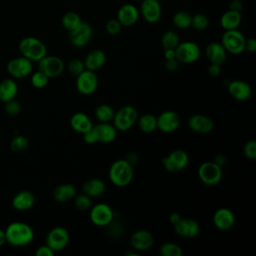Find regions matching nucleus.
I'll use <instances>...</instances> for the list:
<instances>
[{
    "label": "nucleus",
    "instance_id": "nucleus-34",
    "mask_svg": "<svg viewBox=\"0 0 256 256\" xmlns=\"http://www.w3.org/2000/svg\"><path fill=\"white\" fill-rule=\"evenodd\" d=\"M82 22V19L80 15L74 11H68L66 12L62 18H61V24L64 29H66L68 32L75 29L80 23Z\"/></svg>",
    "mask_w": 256,
    "mask_h": 256
},
{
    "label": "nucleus",
    "instance_id": "nucleus-24",
    "mask_svg": "<svg viewBox=\"0 0 256 256\" xmlns=\"http://www.w3.org/2000/svg\"><path fill=\"white\" fill-rule=\"evenodd\" d=\"M206 58L210 63L222 65L226 61L227 52L220 42H211L205 48Z\"/></svg>",
    "mask_w": 256,
    "mask_h": 256
},
{
    "label": "nucleus",
    "instance_id": "nucleus-15",
    "mask_svg": "<svg viewBox=\"0 0 256 256\" xmlns=\"http://www.w3.org/2000/svg\"><path fill=\"white\" fill-rule=\"evenodd\" d=\"M33 69L32 61L24 56L11 59L7 63V70L15 78H24L28 76Z\"/></svg>",
    "mask_w": 256,
    "mask_h": 256
},
{
    "label": "nucleus",
    "instance_id": "nucleus-12",
    "mask_svg": "<svg viewBox=\"0 0 256 256\" xmlns=\"http://www.w3.org/2000/svg\"><path fill=\"white\" fill-rule=\"evenodd\" d=\"M70 235L67 229L61 226L52 228L46 237V245H48L54 252H58L66 248L69 243Z\"/></svg>",
    "mask_w": 256,
    "mask_h": 256
},
{
    "label": "nucleus",
    "instance_id": "nucleus-19",
    "mask_svg": "<svg viewBox=\"0 0 256 256\" xmlns=\"http://www.w3.org/2000/svg\"><path fill=\"white\" fill-rule=\"evenodd\" d=\"M187 124L190 130L201 134H207L214 129V121L203 114H194L190 116Z\"/></svg>",
    "mask_w": 256,
    "mask_h": 256
},
{
    "label": "nucleus",
    "instance_id": "nucleus-1",
    "mask_svg": "<svg viewBox=\"0 0 256 256\" xmlns=\"http://www.w3.org/2000/svg\"><path fill=\"white\" fill-rule=\"evenodd\" d=\"M6 241L13 246H25L32 242L34 238L33 229L24 222H12L6 230Z\"/></svg>",
    "mask_w": 256,
    "mask_h": 256
},
{
    "label": "nucleus",
    "instance_id": "nucleus-27",
    "mask_svg": "<svg viewBox=\"0 0 256 256\" xmlns=\"http://www.w3.org/2000/svg\"><path fill=\"white\" fill-rule=\"evenodd\" d=\"M35 203V196L31 191L28 190H23L18 192L13 200H12V205L16 210L19 211H26L30 209Z\"/></svg>",
    "mask_w": 256,
    "mask_h": 256
},
{
    "label": "nucleus",
    "instance_id": "nucleus-41",
    "mask_svg": "<svg viewBox=\"0 0 256 256\" xmlns=\"http://www.w3.org/2000/svg\"><path fill=\"white\" fill-rule=\"evenodd\" d=\"M67 68H68V72L74 76H78L81 72H83L86 69L84 65V61L77 58L70 60Z\"/></svg>",
    "mask_w": 256,
    "mask_h": 256
},
{
    "label": "nucleus",
    "instance_id": "nucleus-2",
    "mask_svg": "<svg viewBox=\"0 0 256 256\" xmlns=\"http://www.w3.org/2000/svg\"><path fill=\"white\" fill-rule=\"evenodd\" d=\"M109 179L117 187H126L133 179L134 170L126 159L115 160L109 168Z\"/></svg>",
    "mask_w": 256,
    "mask_h": 256
},
{
    "label": "nucleus",
    "instance_id": "nucleus-8",
    "mask_svg": "<svg viewBox=\"0 0 256 256\" xmlns=\"http://www.w3.org/2000/svg\"><path fill=\"white\" fill-rule=\"evenodd\" d=\"M176 59L183 64H191L196 62L200 57L199 46L192 41L179 42L175 48Z\"/></svg>",
    "mask_w": 256,
    "mask_h": 256
},
{
    "label": "nucleus",
    "instance_id": "nucleus-40",
    "mask_svg": "<svg viewBox=\"0 0 256 256\" xmlns=\"http://www.w3.org/2000/svg\"><path fill=\"white\" fill-rule=\"evenodd\" d=\"M75 201H74V204H75V207L77 210L79 211H87L90 209L91 207V198L82 193L78 196H75Z\"/></svg>",
    "mask_w": 256,
    "mask_h": 256
},
{
    "label": "nucleus",
    "instance_id": "nucleus-47",
    "mask_svg": "<svg viewBox=\"0 0 256 256\" xmlns=\"http://www.w3.org/2000/svg\"><path fill=\"white\" fill-rule=\"evenodd\" d=\"M179 66H180V62L176 58L165 60V68L169 72H175L176 70H178Z\"/></svg>",
    "mask_w": 256,
    "mask_h": 256
},
{
    "label": "nucleus",
    "instance_id": "nucleus-28",
    "mask_svg": "<svg viewBox=\"0 0 256 256\" xmlns=\"http://www.w3.org/2000/svg\"><path fill=\"white\" fill-rule=\"evenodd\" d=\"M242 21L241 12L228 9L220 17V25L224 30L237 29Z\"/></svg>",
    "mask_w": 256,
    "mask_h": 256
},
{
    "label": "nucleus",
    "instance_id": "nucleus-55",
    "mask_svg": "<svg viewBox=\"0 0 256 256\" xmlns=\"http://www.w3.org/2000/svg\"><path fill=\"white\" fill-rule=\"evenodd\" d=\"M181 218H182V217H181V215H180L179 213L173 212V213H171L170 216H169V221H170V223H171L172 225H175L177 222L180 221Z\"/></svg>",
    "mask_w": 256,
    "mask_h": 256
},
{
    "label": "nucleus",
    "instance_id": "nucleus-44",
    "mask_svg": "<svg viewBox=\"0 0 256 256\" xmlns=\"http://www.w3.org/2000/svg\"><path fill=\"white\" fill-rule=\"evenodd\" d=\"M243 153L246 158L250 160L256 159V141L249 140L243 147Z\"/></svg>",
    "mask_w": 256,
    "mask_h": 256
},
{
    "label": "nucleus",
    "instance_id": "nucleus-23",
    "mask_svg": "<svg viewBox=\"0 0 256 256\" xmlns=\"http://www.w3.org/2000/svg\"><path fill=\"white\" fill-rule=\"evenodd\" d=\"M229 94L238 101H245L250 98L252 89L251 86L243 80H230L227 85Z\"/></svg>",
    "mask_w": 256,
    "mask_h": 256
},
{
    "label": "nucleus",
    "instance_id": "nucleus-30",
    "mask_svg": "<svg viewBox=\"0 0 256 256\" xmlns=\"http://www.w3.org/2000/svg\"><path fill=\"white\" fill-rule=\"evenodd\" d=\"M105 190H106L105 183L101 179H98V178L89 179L82 186L83 193L88 195L90 198L99 197V196L103 195Z\"/></svg>",
    "mask_w": 256,
    "mask_h": 256
},
{
    "label": "nucleus",
    "instance_id": "nucleus-43",
    "mask_svg": "<svg viewBox=\"0 0 256 256\" xmlns=\"http://www.w3.org/2000/svg\"><path fill=\"white\" fill-rule=\"evenodd\" d=\"M122 25L116 18L109 19L105 24V30L109 35H118L122 30Z\"/></svg>",
    "mask_w": 256,
    "mask_h": 256
},
{
    "label": "nucleus",
    "instance_id": "nucleus-26",
    "mask_svg": "<svg viewBox=\"0 0 256 256\" xmlns=\"http://www.w3.org/2000/svg\"><path fill=\"white\" fill-rule=\"evenodd\" d=\"M71 128L81 134L89 131L93 127V123L87 114L83 112H76L70 118Z\"/></svg>",
    "mask_w": 256,
    "mask_h": 256
},
{
    "label": "nucleus",
    "instance_id": "nucleus-31",
    "mask_svg": "<svg viewBox=\"0 0 256 256\" xmlns=\"http://www.w3.org/2000/svg\"><path fill=\"white\" fill-rule=\"evenodd\" d=\"M18 92L17 83L12 79H4L0 82V101L3 103L15 98Z\"/></svg>",
    "mask_w": 256,
    "mask_h": 256
},
{
    "label": "nucleus",
    "instance_id": "nucleus-36",
    "mask_svg": "<svg viewBox=\"0 0 256 256\" xmlns=\"http://www.w3.org/2000/svg\"><path fill=\"white\" fill-rule=\"evenodd\" d=\"M179 42L178 34L172 30L164 32L161 37V44L164 49H175Z\"/></svg>",
    "mask_w": 256,
    "mask_h": 256
},
{
    "label": "nucleus",
    "instance_id": "nucleus-7",
    "mask_svg": "<svg viewBox=\"0 0 256 256\" xmlns=\"http://www.w3.org/2000/svg\"><path fill=\"white\" fill-rule=\"evenodd\" d=\"M189 163V156L182 149H175L162 158V164L166 171L175 173L183 170Z\"/></svg>",
    "mask_w": 256,
    "mask_h": 256
},
{
    "label": "nucleus",
    "instance_id": "nucleus-48",
    "mask_svg": "<svg viewBox=\"0 0 256 256\" xmlns=\"http://www.w3.org/2000/svg\"><path fill=\"white\" fill-rule=\"evenodd\" d=\"M208 74L212 77H217L220 75L221 73V65H218V64H213L211 63L208 67V70H207Z\"/></svg>",
    "mask_w": 256,
    "mask_h": 256
},
{
    "label": "nucleus",
    "instance_id": "nucleus-20",
    "mask_svg": "<svg viewBox=\"0 0 256 256\" xmlns=\"http://www.w3.org/2000/svg\"><path fill=\"white\" fill-rule=\"evenodd\" d=\"M174 226V231L177 235L183 238H194L200 232L199 223L190 218H181Z\"/></svg>",
    "mask_w": 256,
    "mask_h": 256
},
{
    "label": "nucleus",
    "instance_id": "nucleus-25",
    "mask_svg": "<svg viewBox=\"0 0 256 256\" xmlns=\"http://www.w3.org/2000/svg\"><path fill=\"white\" fill-rule=\"evenodd\" d=\"M84 61L85 68L87 70L96 71L104 66L106 62V54L101 49H93L86 55Z\"/></svg>",
    "mask_w": 256,
    "mask_h": 256
},
{
    "label": "nucleus",
    "instance_id": "nucleus-4",
    "mask_svg": "<svg viewBox=\"0 0 256 256\" xmlns=\"http://www.w3.org/2000/svg\"><path fill=\"white\" fill-rule=\"evenodd\" d=\"M138 112L136 108L131 105L122 106L117 112H115L112 119L113 125L117 131H128L137 122Z\"/></svg>",
    "mask_w": 256,
    "mask_h": 256
},
{
    "label": "nucleus",
    "instance_id": "nucleus-29",
    "mask_svg": "<svg viewBox=\"0 0 256 256\" xmlns=\"http://www.w3.org/2000/svg\"><path fill=\"white\" fill-rule=\"evenodd\" d=\"M76 188L74 185L70 183L60 184L56 186L52 192L54 200L60 203H64L67 201H70L76 196Z\"/></svg>",
    "mask_w": 256,
    "mask_h": 256
},
{
    "label": "nucleus",
    "instance_id": "nucleus-38",
    "mask_svg": "<svg viewBox=\"0 0 256 256\" xmlns=\"http://www.w3.org/2000/svg\"><path fill=\"white\" fill-rule=\"evenodd\" d=\"M191 26L197 31H203L209 26V19L203 13H196L192 16Z\"/></svg>",
    "mask_w": 256,
    "mask_h": 256
},
{
    "label": "nucleus",
    "instance_id": "nucleus-22",
    "mask_svg": "<svg viewBox=\"0 0 256 256\" xmlns=\"http://www.w3.org/2000/svg\"><path fill=\"white\" fill-rule=\"evenodd\" d=\"M92 130L95 134L96 141L100 143H110L117 136V130L110 122H99L97 125H93Z\"/></svg>",
    "mask_w": 256,
    "mask_h": 256
},
{
    "label": "nucleus",
    "instance_id": "nucleus-51",
    "mask_svg": "<svg viewBox=\"0 0 256 256\" xmlns=\"http://www.w3.org/2000/svg\"><path fill=\"white\" fill-rule=\"evenodd\" d=\"M229 9L241 12L243 9V2L241 0H231L229 3Z\"/></svg>",
    "mask_w": 256,
    "mask_h": 256
},
{
    "label": "nucleus",
    "instance_id": "nucleus-6",
    "mask_svg": "<svg viewBox=\"0 0 256 256\" xmlns=\"http://www.w3.org/2000/svg\"><path fill=\"white\" fill-rule=\"evenodd\" d=\"M199 179L208 186L217 185L222 179V167L213 161L203 162L197 171Z\"/></svg>",
    "mask_w": 256,
    "mask_h": 256
},
{
    "label": "nucleus",
    "instance_id": "nucleus-52",
    "mask_svg": "<svg viewBox=\"0 0 256 256\" xmlns=\"http://www.w3.org/2000/svg\"><path fill=\"white\" fill-rule=\"evenodd\" d=\"M125 159H126L131 165H134V164L138 163V161H139V155H138L136 152L131 151V152H129V153L127 154V156H126Z\"/></svg>",
    "mask_w": 256,
    "mask_h": 256
},
{
    "label": "nucleus",
    "instance_id": "nucleus-21",
    "mask_svg": "<svg viewBox=\"0 0 256 256\" xmlns=\"http://www.w3.org/2000/svg\"><path fill=\"white\" fill-rule=\"evenodd\" d=\"M213 224L214 226L222 231L231 229L235 224V215L228 208H219L213 214Z\"/></svg>",
    "mask_w": 256,
    "mask_h": 256
},
{
    "label": "nucleus",
    "instance_id": "nucleus-10",
    "mask_svg": "<svg viewBox=\"0 0 256 256\" xmlns=\"http://www.w3.org/2000/svg\"><path fill=\"white\" fill-rule=\"evenodd\" d=\"M38 68L48 78H54L61 75L64 71V62L58 56L45 55L38 61Z\"/></svg>",
    "mask_w": 256,
    "mask_h": 256
},
{
    "label": "nucleus",
    "instance_id": "nucleus-32",
    "mask_svg": "<svg viewBox=\"0 0 256 256\" xmlns=\"http://www.w3.org/2000/svg\"><path fill=\"white\" fill-rule=\"evenodd\" d=\"M139 129L144 133H151L157 129V117L147 113L137 119Z\"/></svg>",
    "mask_w": 256,
    "mask_h": 256
},
{
    "label": "nucleus",
    "instance_id": "nucleus-39",
    "mask_svg": "<svg viewBox=\"0 0 256 256\" xmlns=\"http://www.w3.org/2000/svg\"><path fill=\"white\" fill-rule=\"evenodd\" d=\"M29 146L28 139L23 135L15 136L10 142V148L14 152H22Z\"/></svg>",
    "mask_w": 256,
    "mask_h": 256
},
{
    "label": "nucleus",
    "instance_id": "nucleus-11",
    "mask_svg": "<svg viewBox=\"0 0 256 256\" xmlns=\"http://www.w3.org/2000/svg\"><path fill=\"white\" fill-rule=\"evenodd\" d=\"M76 89L83 95H91L98 88V77L94 71L85 69L76 76Z\"/></svg>",
    "mask_w": 256,
    "mask_h": 256
},
{
    "label": "nucleus",
    "instance_id": "nucleus-54",
    "mask_svg": "<svg viewBox=\"0 0 256 256\" xmlns=\"http://www.w3.org/2000/svg\"><path fill=\"white\" fill-rule=\"evenodd\" d=\"M164 58L165 60L176 58L175 49H164Z\"/></svg>",
    "mask_w": 256,
    "mask_h": 256
},
{
    "label": "nucleus",
    "instance_id": "nucleus-3",
    "mask_svg": "<svg viewBox=\"0 0 256 256\" xmlns=\"http://www.w3.org/2000/svg\"><path fill=\"white\" fill-rule=\"evenodd\" d=\"M19 51L22 56L31 61H39L47 55L45 44L40 39L33 36H27L20 40Z\"/></svg>",
    "mask_w": 256,
    "mask_h": 256
},
{
    "label": "nucleus",
    "instance_id": "nucleus-18",
    "mask_svg": "<svg viewBox=\"0 0 256 256\" xmlns=\"http://www.w3.org/2000/svg\"><path fill=\"white\" fill-rule=\"evenodd\" d=\"M140 16L139 9L133 4H123L117 11L116 19L120 22L123 27H129L138 21Z\"/></svg>",
    "mask_w": 256,
    "mask_h": 256
},
{
    "label": "nucleus",
    "instance_id": "nucleus-13",
    "mask_svg": "<svg viewBox=\"0 0 256 256\" xmlns=\"http://www.w3.org/2000/svg\"><path fill=\"white\" fill-rule=\"evenodd\" d=\"M93 34L92 26L87 22H81L75 29L69 32V41L75 47H84L91 40Z\"/></svg>",
    "mask_w": 256,
    "mask_h": 256
},
{
    "label": "nucleus",
    "instance_id": "nucleus-16",
    "mask_svg": "<svg viewBox=\"0 0 256 256\" xmlns=\"http://www.w3.org/2000/svg\"><path fill=\"white\" fill-rule=\"evenodd\" d=\"M180 126V117L173 110H166L157 117V129L163 133H172Z\"/></svg>",
    "mask_w": 256,
    "mask_h": 256
},
{
    "label": "nucleus",
    "instance_id": "nucleus-37",
    "mask_svg": "<svg viewBox=\"0 0 256 256\" xmlns=\"http://www.w3.org/2000/svg\"><path fill=\"white\" fill-rule=\"evenodd\" d=\"M160 254L162 256H181L183 251L179 245L172 242H166L160 247Z\"/></svg>",
    "mask_w": 256,
    "mask_h": 256
},
{
    "label": "nucleus",
    "instance_id": "nucleus-53",
    "mask_svg": "<svg viewBox=\"0 0 256 256\" xmlns=\"http://www.w3.org/2000/svg\"><path fill=\"white\" fill-rule=\"evenodd\" d=\"M213 162H215L217 165H219L220 167H222V166H224V165L226 164L227 158H226V156H225L224 154H221V153H220V154H217V155L214 156Z\"/></svg>",
    "mask_w": 256,
    "mask_h": 256
},
{
    "label": "nucleus",
    "instance_id": "nucleus-49",
    "mask_svg": "<svg viewBox=\"0 0 256 256\" xmlns=\"http://www.w3.org/2000/svg\"><path fill=\"white\" fill-rule=\"evenodd\" d=\"M245 50L250 52V53H254L256 51V40H255V38L250 37V38L245 40Z\"/></svg>",
    "mask_w": 256,
    "mask_h": 256
},
{
    "label": "nucleus",
    "instance_id": "nucleus-33",
    "mask_svg": "<svg viewBox=\"0 0 256 256\" xmlns=\"http://www.w3.org/2000/svg\"><path fill=\"white\" fill-rule=\"evenodd\" d=\"M191 20H192V15L189 12L184 10L177 11L172 17L173 25L180 30L189 28L191 26Z\"/></svg>",
    "mask_w": 256,
    "mask_h": 256
},
{
    "label": "nucleus",
    "instance_id": "nucleus-17",
    "mask_svg": "<svg viewBox=\"0 0 256 256\" xmlns=\"http://www.w3.org/2000/svg\"><path fill=\"white\" fill-rule=\"evenodd\" d=\"M154 244V236L148 230H138L130 237V245L133 250L143 252L149 250Z\"/></svg>",
    "mask_w": 256,
    "mask_h": 256
},
{
    "label": "nucleus",
    "instance_id": "nucleus-35",
    "mask_svg": "<svg viewBox=\"0 0 256 256\" xmlns=\"http://www.w3.org/2000/svg\"><path fill=\"white\" fill-rule=\"evenodd\" d=\"M115 111L108 104H100L95 109V117L99 122H111Z\"/></svg>",
    "mask_w": 256,
    "mask_h": 256
},
{
    "label": "nucleus",
    "instance_id": "nucleus-5",
    "mask_svg": "<svg viewBox=\"0 0 256 256\" xmlns=\"http://www.w3.org/2000/svg\"><path fill=\"white\" fill-rule=\"evenodd\" d=\"M245 40L246 38L238 29L225 30L221 37V44L225 48L226 52L233 55L241 54L245 51Z\"/></svg>",
    "mask_w": 256,
    "mask_h": 256
},
{
    "label": "nucleus",
    "instance_id": "nucleus-42",
    "mask_svg": "<svg viewBox=\"0 0 256 256\" xmlns=\"http://www.w3.org/2000/svg\"><path fill=\"white\" fill-rule=\"evenodd\" d=\"M49 78L41 71L35 72L31 77V83L35 88H44L48 84Z\"/></svg>",
    "mask_w": 256,
    "mask_h": 256
},
{
    "label": "nucleus",
    "instance_id": "nucleus-9",
    "mask_svg": "<svg viewBox=\"0 0 256 256\" xmlns=\"http://www.w3.org/2000/svg\"><path fill=\"white\" fill-rule=\"evenodd\" d=\"M89 210L91 222L98 227H106L115 217L113 209L106 203H98Z\"/></svg>",
    "mask_w": 256,
    "mask_h": 256
},
{
    "label": "nucleus",
    "instance_id": "nucleus-50",
    "mask_svg": "<svg viewBox=\"0 0 256 256\" xmlns=\"http://www.w3.org/2000/svg\"><path fill=\"white\" fill-rule=\"evenodd\" d=\"M83 139H84V141H85L87 144H94V143L97 142V141H96L95 134H94V132H93L92 129L89 130V131H87V132H85V133L83 134Z\"/></svg>",
    "mask_w": 256,
    "mask_h": 256
},
{
    "label": "nucleus",
    "instance_id": "nucleus-56",
    "mask_svg": "<svg viewBox=\"0 0 256 256\" xmlns=\"http://www.w3.org/2000/svg\"><path fill=\"white\" fill-rule=\"evenodd\" d=\"M6 241V235H5V230H1L0 229V246H2L3 244H5Z\"/></svg>",
    "mask_w": 256,
    "mask_h": 256
},
{
    "label": "nucleus",
    "instance_id": "nucleus-46",
    "mask_svg": "<svg viewBox=\"0 0 256 256\" xmlns=\"http://www.w3.org/2000/svg\"><path fill=\"white\" fill-rule=\"evenodd\" d=\"M35 254L37 256H53L55 254V252L48 245L45 244V245H42V246L38 247Z\"/></svg>",
    "mask_w": 256,
    "mask_h": 256
},
{
    "label": "nucleus",
    "instance_id": "nucleus-14",
    "mask_svg": "<svg viewBox=\"0 0 256 256\" xmlns=\"http://www.w3.org/2000/svg\"><path fill=\"white\" fill-rule=\"evenodd\" d=\"M139 13L146 22L150 24L157 23L162 16V7L159 0H143Z\"/></svg>",
    "mask_w": 256,
    "mask_h": 256
},
{
    "label": "nucleus",
    "instance_id": "nucleus-45",
    "mask_svg": "<svg viewBox=\"0 0 256 256\" xmlns=\"http://www.w3.org/2000/svg\"><path fill=\"white\" fill-rule=\"evenodd\" d=\"M5 111L8 115L10 116H15L18 115L19 112L21 111V105L18 101H16L15 99L9 100L7 102H5Z\"/></svg>",
    "mask_w": 256,
    "mask_h": 256
}]
</instances>
